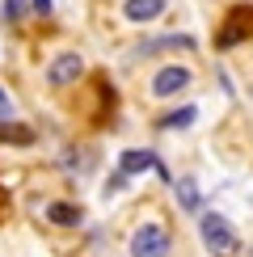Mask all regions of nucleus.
<instances>
[{
  "mask_svg": "<svg viewBox=\"0 0 253 257\" xmlns=\"http://www.w3.org/2000/svg\"><path fill=\"white\" fill-rule=\"evenodd\" d=\"M9 114H13V101H9V93H5V89H0V122H5V118H9Z\"/></svg>",
  "mask_w": 253,
  "mask_h": 257,
  "instance_id": "obj_13",
  "label": "nucleus"
},
{
  "mask_svg": "<svg viewBox=\"0 0 253 257\" xmlns=\"http://www.w3.org/2000/svg\"><path fill=\"white\" fill-rule=\"evenodd\" d=\"M245 34H249V26H240V13H232L228 17V30L219 34V47H232V42H240Z\"/></svg>",
  "mask_w": 253,
  "mask_h": 257,
  "instance_id": "obj_9",
  "label": "nucleus"
},
{
  "mask_svg": "<svg viewBox=\"0 0 253 257\" xmlns=\"http://www.w3.org/2000/svg\"><path fill=\"white\" fill-rule=\"evenodd\" d=\"M118 165H122V173L131 177V173H144V169H156L161 160H156L152 152H140V148H131V152H122V156H118Z\"/></svg>",
  "mask_w": 253,
  "mask_h": 257,
  "instance_id": "obj_6",
  "label": "nucleus"
},
{
  "mask_svg": "<svg viewBox=\"0 0 253 257\" xmlns=\"http://www.w3.org/2000/svg\"><path fill=\"white\" fill-rule=\"evenodd\" d=\"M0 139H13V144H30V131H21V126H0Z\"/></svg>",
  "mask_w": 253,
  "mask_h": 257,
  "instance_id": "obj_11",
  "label": "nucleus"
},
{
  "mask_svg": "<svg viewBox=\"0 0 253 257\" xmlns=\"http://www.w3.org/2000/svg\"><path fill=\"white\" fill-rule=\"evenodd\" d=\"M194 118H198V110H194V105H182V110L165 114V118H161V126H165V131H182V126H190Z\"/></svg>",
  "mask_w": 253,
  "mask_h": 257,
  "instance_id": "obj_8",
  "label": "nucleus"
},
{
  "mask_svg": "<svg viewBox=\"0 0 253 257\" xmlns=\"http://www.w3.org/2000/svg\"><path fill=\"white\" fill-rule=\"evenodd\" d=\"M177 194H182V207L198 211V186H194L190 177H182V181H177Z\"/></svg>",
  "mask_w": 253,
  "mask_h": 257,
  "instance_id": "obj_10",
  "label": "nucleus"
},
{
  "mask_svg": "<svg viewBox=\"0 0 253 257\" xmlns=\"http://www.w3.org/2000/svg\"><path fill=\"white\" fill-rule=\"evenodd\" d=\"M126 21H135V26H144V21H156L165 13V0H126L122 5Z\"/></svg>",
  "mask_w": 253,
  "mask_h": 257,
  "instance_id": "obj_5",
  "label": "nucleus"
},
{
  "mask_svg": "<svg viewBox=\"0 0 253 257\" xmlns=\"http://www.w3.org/2000/svg\"><path fill=\"white\" fill-rule=\"evenodd\" d=\"M131 257H169V228L165 223H144V228H135Z\"/></svg>",
  "mask_w": 253,
  "mask_h": 257,
  "instance_id": "obj_2",
  "label": "nucleus"
},
{
  "mask_svg": "<svg viewBox=\"0 0 253 257\" xmlns=\"http://www.w3.org/2000/svg\"><path fill=\"white\" fill-rule=\"evenodd\" d=\"M198 232H203V244L211 249V257H236L240 253V236L232 232V223L224 215H215V211H207V215L198 219Z\"/></svg>",
  "mask_w": 253,
  "mask_h": 257,
  "instance_id": "obj_1",
  "label": "nucleus"
},
{
  "mask_svg": "<svg viewBox=\"0 0 253 257\" xmlns=\"http://www.w3.org/2000/svg\"><path fill=\"white\" fill-rule=\"evenodd\" d=\"M34 13H42V17H47V13H51V0H34Z\"/></svg>",
  "mask_w": 253,
  "mask_h": 257,
  "instance_id": "obj_14",
  "label": "nucleus"
},
{
  "mask_svg": "<svg viewBox=\"0 0 253 257\" xmlns=\"http://www.w3.org/2000/svg\"><path fill=\"white\" fill-rule=\"evenodd\" d=\"M47 215H51V223H59V228H72V223H80V211H76V207H68V202H51Z\"/></svg>",
  "mask_w": 253,
  "mask_h": 257,
  "instance_id": "obj_7",
  "label": "nucleus"
},
{
  "mask_svg": "<svg viewBox=\"0 0 253 257\" xmlns=\"http://www.w3.org/2000/svg\"><path fill=\"white\" fill-rule=\"evenodd\" d=\"M80 72H84V59L76 51H63V55H55V63L47 68V80L55 84V89H63V84H76Z\"/></svg>",
  "mask_w": 253,
  "mask_h": 257,
  "instance_id": "obj_3",
  "label": "nucleus"
},
{
  "mask_svg": "<svg viewBox=\"0 0 253 257\" xmlns=\"http://www.w3.org/2000/svg\"><path fill=\"white\" fill-rule=\"evenodd\" d=\"M5 17H9V21L21 17V0H5Z\"/></svg>",
  "mask_w": 253,
  "mask_h": 257,
  "instance_id": "obj_12",
  "label": "nucleus"
},
{
  "mask_svg": "<svg viewBox=\"0 0 253 257\" xmlns=\"http://www.w3.org/2000/svg\"><path fill=\"white\" fill-rule=\"evenodd\" d=\"M182 89H190V72L177 68V63H169L152 76V97H177Z\"/></svg>",
  "mask_w": 253,
  "mask_h": 257,
  "instance_id": "obj_4",
  "label": "nucleus"
}]
</instances>
